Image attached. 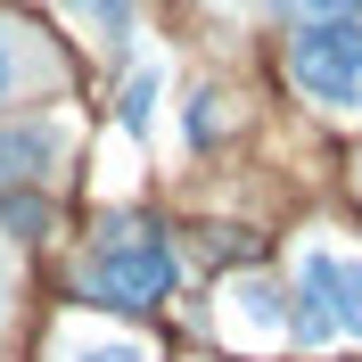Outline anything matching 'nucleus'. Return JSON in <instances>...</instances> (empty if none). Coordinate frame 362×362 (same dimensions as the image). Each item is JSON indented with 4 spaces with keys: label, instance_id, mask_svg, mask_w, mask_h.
Here are the masks:
<instances>
[{
    "label": "nucleus",
    "instance_id": "1",
    "mask_svg": "<svg viewBox=\"0 0 362 362\" xmlns=\"http://www.w3.org/2000/svg\"><path fill=\"white\" fill-rule=\"evenodd\" d=\"M288 338L305 346V354H321L329 338H354L362 346V255H346V247H305L296 255Z\"/></svg>",
    "mask_w": 362,
    "mask_h": 362
},
{
    "label": "nucleus",
    "instance_id": "2",
    "mask_svg": "<svg viewBox=\"0 0 362 362\" xmlns=\"http://www.w3.org/2000/svg\"><path fill=\"white\" fill-rule=\"evenodd\" d=\"M74 288H83L90 305H157V296L173 288V255H165L157 239L115 230V239H99V247L74 264Z\"/></svg>",
    "mask_w": 362,
    "mask_h": 362
},
{
    "label": "nucleus",
    "instance_id": "3",
    "mask_svg": "<svg viewBox=\"0 0 362 362\" xmlns=\"http://www.w3.org/2000/svg\"><path fill=\"white\" fill-rule=\"evenodd\" d=\"M288 74L321 107H354L362 99V25H296L288 33Z\"/></svg>",
    "mask_w": 362,
    "mask_h": 362
},
{
    "label": "nucleus",
    "instance_id": "4",
    "mask_svg": "<svg viewBox=\"0 0 362 362\" xmlns=\"http://www.w3.org/2000/svg\"><path fill=\"white\" fill-rule=\"evenodd\" d=\"M58 148H66V124L58 115H0V189L42 181Z\"/></svg>",
    "mask_w": 362,
    "mask_h": 362
},
{
    "label": "nucleus",
    "instance_id": "5",
    "mask_svg": "<svg viewBox=\"0 0 362 362\" xmlns=\"http://www.w3.org/2000/svg\"><path fill=\"white\" fill-rule=\"evenodd\" d=\"M223 329L247 338V346H280V338H288V296L272 288L264 272L230 280V288H223Z\"/></svg>",
    "mask_w": 362,
    "mask_h": 362
},
{
    "label": "nucleus",
    "instance_id": "6",
    "mask_svg": "<svg viewBox=\"0 0 362 362\" xmlns=\"http://www.w3.org/2000/svg\"><path fill=\"white\" fill-rule=\"evenodd\" d=\"M58 362H148V346L140 338H66Z\"/></svg>",
    "mask_w": 362,
    "mask_h": 362
},
{
    "label": "nucleus",
    "instance_id": "7",
    "mask_svg": "<svg viewBox=\"0 0 362 362\" xmlns=\"http://www.w3.org/2000/svg\"><path fill=\"white\" fill-rule=\"evenodd\" d=\"M148 115H157V66H140L124 83V132H148Z\"/></svg>",
    "mask_w": 362,
    "mask_h": 362
},
{
    "label": "nucleus",
    "instance_id": "8",
    "mask_svg": "<svg viewBox=\"0 0 362 362\" xmlns=\"http://www.w3.org/2000/svg\"><path fill=\"white\" fill-rule=\"evenodd\" d=\"M296 25H362V0H280Z\"/></svg>",
    "mask_w": 362,
    "mask_h": 362
},
{
    "label": "nucleus",
    "instance_id": "9",
    "mask_svg": "<svg viewBox=\"0 0 362 362\" xmlns=\"http://www.w3.org/2000/svg\"><path fill=\"white\" fill-rule=\"evenodd\" d=\"M74 8H83L99 33H132V0H74Z\"/></svg>",
    "mask_w": 362,
    "mask_h": 362
},
{
    "label": "nucleus",
    "instance_id": "10",
    "mask_svg": "<svg viewBox=\"0 0 362 362\" xmlns=\"http://www.w3.org/2000/svg\"><path fill=\"white\" fill-rule=\"evenodd\" d=\"M189 132H198V140H214V132H223V99H198V115H189Z\"/></svg>",
    "mask_w": 362,
    "mask_h": 362
},
{
    "label": "nucleus",
    "instance_id": "11",
    "mask_svg": "<svg viewBox=\"0 0 362 362\" xmlns=\"http://www.w3.org/2000/svg\"><path fill=\"white\" fill-rule=\"evenodd\" d=\"M0 90H8V42H0Z\"/></svg>",
    "mask_w": 362,
    "mask_h": 362
},
{
    "label": "nucleus",
    "instance_id": "12",
    "mask_svg": "<svg viewBox=\"0 0 362 362\" xmlns=\"http://www.w3.org/2000/svg\"><path fill=\"white\" fill-rule=\"evenodd\" d=\"M0 313H8V305H0Z\"/></svg>",
    "mask_w": 362,
    "mask_h": 362
}]
</instances>
